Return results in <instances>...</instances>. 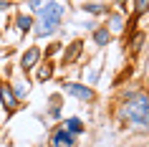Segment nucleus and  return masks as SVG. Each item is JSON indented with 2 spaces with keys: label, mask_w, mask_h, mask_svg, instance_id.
Segmentation results:
<instances>
[{
  "label": "nucleus",
  "mask_w": 149,
  "mask_h": 147,
  "mask_svg": "<svg viewBox=\"0 0 149 147\" xmlns=\"http://www.w3.org/2000/svg\"><path fill=\"white\" fill-rule=\"evenodd\" d=\"M63 15H66V5L58 3V0H46L43 8L33 15V33L36 38H48L58 31Z\"/></svg>",
  "instance_id": "obj_1"
},
{
  "label": "nucleus",
  "mask_w": 149,
  "mask_h": 147,
  "mask_svg": "<svg viewBox=\"0 0 149 147\" xmlns=\"http://www.w3.org/2000/svg\"><path fill=\"white\" fill-rule=\"evenodd\" d=\"M121 117L126 122L139 127H149V94L147 91H129L121 104Z\"/></svg>",
  "instance_id": "obj_2"
},
{
  "label": "nucleus",
  "mask_w": 149,
  "mask_h": 147,
  "mask_svg": "<svg viewBox=\"0 0 149 147\" xmlns=\"http://www.w3.org/2000/svg\"><path fill=\"white\" fill-rule=\"evenodd\" d=\"M63 91L68 94V96H73V99H79V101H94L96 99V94L91 86L86 84H79V81H63Z\"/></svg>",
  "instance_id": "obj_3"
},
{
  "label": "nucleus",
  "mask_w": 149,
  "mask_h": 147,
  "mask_svg": "<svg viewBox=\"0 0 149 147\" xmlns=\"http://www.w3.org/2000/svg\"><path fill=\"white\" fill-rule=\"evenodd\" d=\"M76 145H79V137L71 134L63 124L51 132V147H76Z\"/></svg>",
  "instance_id": "obj_4"
},
{
  "label": "nucleus",
  "mask_w": 149,
  "mask_h": 147,
  "mask_svg": "<svg viewBox=\"0 0 149 147\" xmlns=\"http://www.w3.org/2000/svg\"><path fill=\"white\" fill-rule=\"evenodd\" d=\"M40 58H43V51H40L38 46L25 48V53L20 56V71H23V74H31V71L40 63Z\"/></svg>",
  "instance_id": "obj_5"
},
{
  "label": "nucleus",
  "mask_w": 149,
  "mask_h": 147,
  "mask_svg": "<svg viewBox=\"0 0 149 147\" xmlns=\"http://www.w3.org/2000/svg\"><path fill=\"white\" fill-rule=\"evenodd\" d=\"M0 104H3V109L5 112H15L18 109V104L20 101L15 99V94H13V89H10V84H5V81H0Z\"/></svg>",
  "instance_id": "obj_6"
},
{
  "label": "nucleus",
  "mask_w": 149,
  "mask_h": 147,
  "mask_svg": "<svg viewBox=\"0 0 149 147\" xmlns=\"http://www.w3.org/2000/svg\"><path fill=\"white\" fill-rule=\"evenodd\" d=\"M106 28H109V33H124V28H126L124 15H121V13L109 10V13H106Z\"/></svg>",
  "instance_id": "obj_7"
},
{
  "label": "nucleus",
  "mask_w": 149,
  "mask_h": 147,
  "mask_svg": "<svg viewBox=\"0 0 149 147\" xmlns=\"http://www.w3.org/2000/svg\"><path fill=\"white\" fill-rule=\"evenodd\" d=\"M81 51H84V41H73V43L63 51V66H71V63L81 56Z\"/></svg>",
  "instance_id": "obj_8"
},
{
  "label": "nucleus",
  "mask_w": 149,
  "mask_h": 147,
  "mask_svg": "<svg viewBox=\"0 0 149 147\" xmlns=\"http://www.w3.org/2000/svg\"><path fill=\"white\" fill-rule=\"evenodd\" d=\"M63 127H66V129H68L71 134H76V137H79V134H84V132H86V124L81 122L79 117H68V119H66V122H63Z\"/></svg>",
  "instance_id": "obj_9"
},
{
  "label": "nucleus",
  "mask_w": 149,
  "mask_h": 147,
  "mask_svg": "<svg viewBox=\"0 0 149 147\" xmlns=\"http://www.w3.org/2000/svg\"><path fill=\"white\" fill-rule=\"evenodd\" d=\"M91 33H94V43H96L99 48H104V46L111 41V33H109V28H106V25H101V28H94Z\"/></svg>",
  "instance_id": "obj_10"
},
{
  "label": "nucleus",
  "mask_w": 149,
  "mask_h": 147,
  "mask_svg": "<svg viewBox=\"0 0 149 147\" xmlns=\"http://www.w3.org/2000/svg\"><path fill=\"white\" fill-rule=\"evenodd\" d=\"M15 25L20 33H33V15H25V13H18L15 15Z\"/></svg>",
  "instance_id": "obj_11"
},
{
  "label": "nucleus",
  "mask_w": 149,
  "mask_h": 147,
  "mask_svg": "<svg viewBox=\"0 0 149 147\" xmlns=\"http://www.w3.org/2000/svg\"><path fill=\"white\" fill-rule=\"evenodd\" d=\"M81 10L88 13V15H106V13H109V5H101V3H84Z\"/></svg>",
  "instance_id": "obj_12"
},
{
  "label": "nucleus",
  "mask_w": 149,
  "mask_h": 147,
  "mask_svg": "<svg viewBox=\"0 0 149 147\" xmlns=\"http://www.w3.org/2000/svg\"><path fill=\"white\" fill-rule=\"evenodd\" d=\"M51 76H53V63H51V61L38 63V74H36V79H38V81H48Z\"/></svg>",
  "instance_id": "obj_13"
},
{
  "label": "nucleus",
  "mask_w": 149,
  "mask_h": 147,
  "mask_svg": "<svg viewBox=\"0 0 149 147\" xmlns=\"http://www.w3.org/2000/svg\"><path fill=\"white\" fill-rule=\"evenodd\" d=\"M144 38H147V36H144L141 31H134L132 36H129V43H126V46L132 48V51H139V48L144 46Z\"/></svg>",
  "instance_id": "obj_14"
},
{
  "label": "nucleus",
  "mask_w": 149,
  "mask_h": 147,
  "mask_svg": "<svg viewBox=\"0 0 149 147\" xmlns=\"http://www.w3.org/2000/svg\"><path fill=\"white\" fill-rule=\"evenodd\" d=\"M10 89H13V94H15V99H18V101H20L25 94H28V84H25V81H15V84H10Z\"/></svg>",
  "instance_id": "obj_15"
},
{
  "label": "nucleus",
  "mask_w": 149,
  "mask_h": 147,
  "mask_svg": "<svg viewBox=\"0 0 149 147\" xmlns=\"http://www.w3.org/2000/svg\"><path fill=\"white\" fill-rule=\"evenodd\" d=\"M149 13V0H134V15H147Z\"/></svg>",
  "instance_id": "obj_16"
},
{
  "label": "nucleus",
  "mask_w": 149,
  "mask_h": 147,
  "mask_svg": "<svg viewBox=\"0 0 149 147\" xmlns=\"http://www.w3.org/2000/svg\"><path fill=\"white\" fill-rule=\"evenodd\" d=\"M43 3H46V0H25V5L31 8V13H38V10L43 8Z\"/></svg>",
  "instance_id": "obj_17"
},
{
  "label": "nucleus",
  "mask_w": 149,
  "mask_h": 147,
  "mask_svg": "<svg viewBox=\"0 0 149 147\" xmlns=\"http://www.w3.org/2000/svg\"><path fill=\"white\" fill-rule=\"evenodd\" d=\"M58 51H61V43H53V46H51V48L46 51V56H56Z\"/></svg>",
  "instance_id": "obj_18"
},
{
  "label": "nucleus",
  "mask_w": 149,
  "mask_h": 147,
  "mask_svg": "<svg viewBox=\"0 0 149 147\" xmlns=\"http://www.w3.org/2000/svg\"><path fill=\"white\" fill-rule=\"evenodd\" d=\"M109 3L119 5V10H121V13H126V0H109Z\"/></svg>",
  "instance_id": "obj_19"
},
{
  "label": "nucleus",
  "mask_w": 149,
  "mask_h": 147,
  "mask_svg": "<svg viewBox=\"0 0 149 147\" xmlns=\"http://www.w3.org/2000/svg\"><path fill=\"white\" fill-rule=\"evenodd\" d=\"M10 8V0H0V13H5Z\"/></svg>",
  "instance_id": "obj_20"
},
{
  "label": "nucleus",
  "mask_w": 149,
  "mask_h": 147,
  "mask_svg": "<svg viewBox=\"0 0 149 147\" xmlns=\"http://www.w3.org/2000/svg\"><path fill=\"white\" fill-rule=\"evenodd\" d=\"M48 114L56 119V117H61V109H58V107H51V112H48Z\"/></svg>",
  "instance_id": "obj_21"
},
{
  "label": "nucleus",
  "mask_w": 149,
  "mask_h": 147,
  "mask_svg": "<svg viewBox=\"0 0 149 147\" xmlns=\"http://www.w3.org/2000/svg\"><path fill=\"white\" fill-rule=\"evenodd\" d=\"M147 81H149V63H147Z\"/></svg>",
  "instance_id": "obj_22"
}]
</instances>
